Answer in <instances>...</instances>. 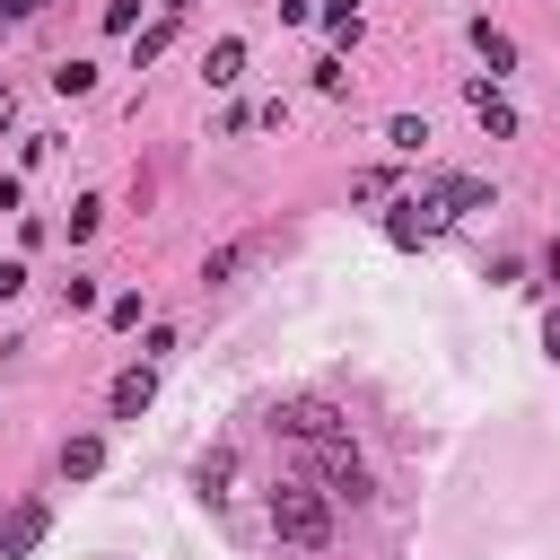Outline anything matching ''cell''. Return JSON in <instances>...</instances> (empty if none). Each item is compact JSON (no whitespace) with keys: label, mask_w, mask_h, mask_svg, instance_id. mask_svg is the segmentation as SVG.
Segmentation results:
<instances>
[{"label":"cell","mask_w":560,"mask_h":560,"mask_svg":"<svg viewBox=\"0 0 560 560\" xmlns=\"http://www.w3.org/2000/svg\"><path fill=\"white\" fill-rule=\"evenodd\" d=\"M271 534H280V542H298V551H315V542L332 534V525H324V499H315V490H298V481H289V490H271Z\"/></svg>","instance_id":"1"},{"label":"cell","mask_w":560,"mask_h":560,"mask_svg":"<svg viewBox=\"0 0 560 560\" xmlns=\"http://www.w3.org/2000/svg\"><path fill=\"white\" fill-rule=\"evenodd\" d=\"M446 219H455V210H446V192L429 184V192H411V201H394V219H385V236H394V245H420V236H438Z\"/></svg>","instance_id":"2"},{"label":"cell","mask_w":560,"mask_h":560,"mask_svg":"<svg viewBox=\"0 0 560 560\" xmlns=\"http://www.w3.org/2000/svg\"><path fill=\"white\" fill-rule=\"evenodd\" d=\"M472 114H481V131H490V140H516V105H508L490 79H472Z\"/></svg>","instance_id":"3"},{"label":"cell","mask_w":560,"mask_h":560,"mask_svg":"<svg viewBox=\"0 0 560 560\" xmlns=\"http://www.w3.org/2000/svg\"><path fill=\"white\" fill-rule=\"evenodd\" d=\"M35 534H44V499H26L9 525H0V560H18V551H35Z\"/></svg>","instance_id":"4"},{"label":"cell","mask_w":560,"mask_h":560,"mask_svg":"<svg viewBox=\"0 0 560 560\" xmlns=\"http://www.w3.org/2000/svg\"><path fill=\"white\" fill-rule=\"evenodd\" d=\"M201 79H210V88H236V79H245V44H236V35H219V44H210V61H201Z\"/></svg>","instance_id":"5"},{"label":"cell","mask_w":560,"mask_h":560,"mask_svg":"<svg viewBox=\"0 0 560 560\" xmlns=\"http://www.w3.org/2000/svg\"><path fill=\"white\" fill-rule=\"evenodd\" d=\"M149 402H158V376H149V368H131V376L114 385V420H140Z\"/></svg>","instance_id":"6"},{"label":"cell","mask_w":560,"mask_h":560,"mask_svg":"<svg viewBox=\"0 0 560 560\" xmlns=\"http://www.w3.org/2000/svg\"><path fill=\"white\" fill-rule=\"evenodd\" d=\"M472 52H481L490 70H516V44H508V35L490 26V18H472Z\"/></svg>","instance_id":"7"},{"label":"cell","mask_w":560,"mask_h":560,"mask_svg":"<svg viewBox=\"0 0 560 560\" xmlns=\"http://www.w3.org/2000/svg\"><path fill=\"white\" fill-rule=\"evenodd\" d=\"M438 192H446V210H490V184L481 175H446Z\"/></svg>","instance_id":"8"},{"label":"cell","mask_w":560,"mask_h":560,"mask_svg":"<svg viewBox=\"0 0 560 560\" xmlns=\"http://www.w3.org/2000/svg\"><path fill=\"white\" fill-rule=\"evenodd\" d=\"M96 464H105V446H96V438H70V446H61V472H70V481H88Z\"/></svg>","instance_id":"9"},{"label":"cell","mask_w":560,"mask_h":560,"mask_svg":"<svg viewBox=\"0 0 560 560\" xmlns=\"http://www.w3.org/2000/svg\"><path fill=\"white\" fill-rule=\"evenodd\" d=\"M385 140H394V149H420V140H429V122H420V114H394V122H385Z\"/></svg>","instance_id":"10"},{"label":"cell","mask_w":560,"mask_h":560,"mask_svg":"<svg viewBox=\"0 0 560 560\" xmlns=\"http://www.w3.org/2000/svg\"><path fill=\"white\" fill-rule=\"evenodd\" d=\"M88 79H96L88 61H61V70H52V88H61V96H88Z\"/></svg>","instance_id":"11"},{"label":"cell","mask_w":560,"mask_h":560,"mask_svg":"<svg viewBox=\"0 0 560 560\" xmlns=\"http://www.w3.org/2000/svg\"><path fill=\"white\" fill-rule=\"evenodd\" d=\"M324 18H332V35H359V0H332Z\"/></svg>","instance_id":"12"},{"label":"cell","mask_w":560,"mask_h":560,"mask_svg":"<svg viewBox=\"0 0 560 560\" xmlns=\"http://www.w3.org/2000/svg\"><path fill=\"white\" fill-rule=\"evenodd\" d=\"M26 289V262H0V298H18Z\"/></svg>","instance_id":"13"},{"label":"cell","mask_w":560,"mask_h":560,"mask_svg":"<svg viewBox=\"0 0 560 560\" xmlns=\"http://www.w3.org/2000/svg\"><path fill=\"white\" fill-rule=\"evenodd\" d=\"M26 9H44V0H0V18H26Z\"/></svg>","instance_id":"14"},{"label":"cell","mask_w":560,"mask_h":560,"mask_svg":"<svg viewBox=\"0 0 560 560\" xmlns=\"http://www.w3.org/2000/svg\"><path fill=\"white\" fill-rule=\"evenodd\" d=\"M9 114H18V96H9V88H0V131H9Z\"/></svg>","instance_id":"15"},{"label":"cell","mask_w":560,"mask_h":560,"mask_svg":"<svg viewBox=\"0 0 560 560\" xmlns=\"http://www.w3.org/2000/svg\"><path fill=\"white\" fill-rule=\"evenodd\" d=\"M542 341H551V350H560V315H551V324H542Z\"/></svg>","instance_id":"16"},{"label":"cell","mask_w":560,"mask_h":560,"mask_svg":"<svg viewBox=\"0 0 560 560\" xmlns=\"http://www.w3.org/2000/svg\"><path fill=\"white\" fill-rule=\"evenodd\" d=\"M166 9H192V0H166Z\"/></svg>","instance_id":"17"}]
</instances>
